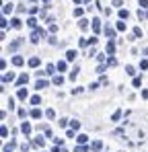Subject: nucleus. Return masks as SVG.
Listing matches in <instances>:
<instances>
[{
	"label": "nucleus",
	"instance_id": "1",
	"mask_svg": "<svg viewBox=\"0 0 148 152\" xmlns=\"http://www.w3.org/2000/svg\"><path fill=\"white\" fill-rule=\"evenodd\" d=\"M39 37H45V29H33L29 41H31V43H39Z\"/></svg>",
	"mask_w": 148,
	"mask_h": 152
},
{
	"label": "nucleus",
	"instance_id": "2",
	"mask_svg": "<svg viewBox=\"0 0 148 152\" xmlns=\"http://www.w3.org/2000/svg\"><path fill=\"white\" fill-rule=\"evenodd\" d=\"M56 70H58L56 64H47V66H45V74H47V76H54V74H56Z\"/></svg>",
	"mask_w": 148,
	"mask_h": 152
},
{
	"label": "nucleus",
	"instance_id": "3",
	"mask_svg": "<svg viewBox=\"0 0 148 152\" xmlns=\"http://www.w3.org/2000/svg\"><path fill=\"white\" fill-rule=\"evenodd\" d=\"M12 10H15V4H12V2H6V4L2 6V14H4V17H6V14H10Z\"/></svg>",
	"mask_w": 148,
	"mask_h": 152
},
{
	"label": "nucleus",
	"instance_id": "4",
	"mask_svg": "<svg viewBox=\"0 0 148 152\" xmlns=\"http://www.w3.org/2000/svg\"><path fill=\"white\" fill-rule=\"evenodd\" d=\"M21 132H23L25 136H29V134H31V123H27V121H23V123H21Z\"/></svg>",
	"mask_w": 148,
	"mask_h": 152
},
{
	"label": "nucleus",
	"instance_id": "5",
	"mask_svg": "<svg viewBox=\"0 0 148 152\" xmlns=\"http://www.w3.org/2000/svg\"><path fill=\"white\" fill-rule=\"evenodd\" d=\"M105 35H107L109 39H115V35H117V29H113V27H105Z\"/></svg>",
	"mask_w": 148,
	"mask_h": 152
},
{
	"label": "nucleus",
	"instance_id": "6",
	"mask_svg": "<svg viewBox=\"0 0 148 152\" xmlns=\"http://www.w3.org/2000/svg\"><path fill=\"white\" fill-rule=\"evenodd\" d=\"M56 66H58V72H66V68H68V60H60Z\"/></svg>",
	"mask_w": 148,
	"mask_h": 152
},
{
	"label": "nucleus",
	"instance_id": "7",
	"mask_svg": "<svg viewBox=\"0 0 148 152\" xmlns=\"http://www.w3.org/2000/svg\"><path fill=\"white\" fill-rule=\"evenodd\" d=\"M47 84H49L47 80H41V78H39V80L35 82V89H37V91H43V89H47Z\"/></svg>",
	"mask_w": 148,
	"mask_h": 152
},
{
	"label": "nucleus",
	"instance_id": "8",
	"mask_svg": "<svg viewBox=\"0 0 148 152\" xmlns=\"http://www.w3.org/2000/svg\"><path fill=\"white\" fill-rule=\"evenodd\" d=\"M76 56H78V52H76V50H68V52H66V60H68V62L76 60Z\"/></svg>",
	"mask_w": 148,
	"mask_h": 152
},
{
	"label": "nucleus",
	"instance_id": "9",
	"mask_svg": "<svg viewBox=\"0 0 148 152\" xmlns=\"http://www.w3.org/2000/svg\"><path fill=\"white\" fill-rule=\"evenodd\" d=\"M27 82H29V76H27V74H21V76L17 78V84H19V86H25Z\"/></svg>",
	"mask_w": 148,
	"mask_h": 152
},
{
	"label": "nucleus",
	"instance_id": "10",
	"mask_svg": "<svg viewBox=\"0 0 148 152\" xmlns=\"http://www.w3.org/2000/svg\"><path fill=\"white\" fill-rule=\"evenodd\" d=\"M101 148H103V142H101V140H95V142L91 144V150H93V152H99Z\"/></svg>",
	"mask_w": 148,
	"mask_h": 152
},
{
	"label": "nucleus",
	"instance_id": "11",
	"mask_svg": "<svg viewBox=\"0 0 148 152\" xmlns=\"http://www.w3.org/2000/svg\"><path fill=\"white\" fill-rule=\"evenodd\" d=\"M107 54H109V56L115 54V41H113V39H109V43H107Z\"/></svg>",
	"mask_w": 148,
	"mask_h": 152
},
{
	"label": "nucleus",
	"instance_id": "12",
	"mask_svg": "<svg viewBox=\"0 0 148 152\" xmlns=\"http://www.w3.org/2000/svg\"><path fill=\"white\" fill-rule=\"evenodd\" d=\"M12 64H15V66H23V64H25V58H23V56H12Z\"/></svg>",
	"mask_w": 148,
	"mask_h": 152
},
{
	"label": "nucleus",
	"instance_id": "13",
	"mask_svg": "<svg viewBox=\"0 0 148 152\" xmlns=\"http://www.w3.org/2000/svg\"><path fill=\"white\" fill-rule=\"evenodd\" d=\"M93 31L101 33V21H99V19H93Z\"/></svg>",
	"mask_w": 148,
	"mask_h": 152
},
{
	"label": "nucleus",
	"instance_id": "14",
	"mask_svg": "<svg viewBox=\"0 0 148 152\" xmlns=\"http://www.w3.org/2000/svg\"><path fill=\"white\" fill-rule=\"evenodd\" d=\"M117 14H119V19H121V21H128V19H130V12H128L126 8H119V12H117Z\"/></svg>",
	"mask_w": 148,
	"mask_h": 152
},
{
	"label": "nucleus",
	"instance_id": "15",
	"mask_svg": "<svg viewBox=\"0 0 148 152\" xmlns=\"http://www.w3.org/2000/svg\"><path fill=\"white\" fill-rule=\"evenodd\" d=\"M27 64H29L31 68H37L39 64H41V60H39V58H29V62H27Z\"/></svg>",
	"mask_w": 148,
	"mask_h": 152
},
{
	"label": "nucleus",
	"instance_id": "16",
	"mask_svg": "<svg viewBox=\"0 0 148 152\" xmlns=\"http://www.w3.org/2000/svg\"><path fill=\"white\" fill-rule=\"evenodd\" d=\"M17 97H19L21 101H25V99H27V97H29V93H27V89H19V93H17Z\"/></svg>",
	"mask_w": 148,
	"mask_h": 152
},
{
	"label": "nucleus",
	"instance_id": "17",
	"mask_svg": "<svg viewBox=\"0 0 148 152\" xmlns=\"http://www.w3.org/2000/svg\"><path fill=\"white\" fill-rule=\"evenodd\" d=\"M21 45H23V39H17V41H12V43H10V52H15V50H19Z\"/></svg>",
	"mask_w": 148,
	"mask_h": 152
},
{
	"label": "nucleus",
	"instance_id": "18",
	"mask_svg": "<svg viewBox=\"0 0 148 152\" xmlns=\"http://www.w3.org/2000/svg\"><path fill=\"white\" fill-rule=\"evenodd\" d=\"M78 72H80V68H78V66H74V70L70 72V76H68V78H70V80H76V76H78Z\"/></svg>",
	"mask_w": 148,
	"mask_h": 152
},
{
	"label": "nucleus",
	"instance_id": "19",
	"mask_svg": "<svg viewBox=\"0 0 148 152\" xmlns=\"http://www.w3.org/2000/svg\"><path fill=\"white\" fill-rule=\"evenodd\" d=\"M52 82H54L56 86H62V84H64V76H62V74H60V76H54V80H52Z\"/></svg>",
	"mask_w": 148,
	"mask_h": 152
},
{
	"label": "nucleus",
	"instance_id": "20",
	"mask_svg": "<svg viewBox=\"0 0 148 152\" xmlns=\"http://www.w3.org/2000/svg\"><path fill=\"white\" fill-rule=\"evenodd\" d=\"M10 23H12V29H21V27H23V21H21V19H12Z\"/></svg>",
	"mask_w": 148,
	"mask_h": 152
},
{
	"label": "nucleus",
	"instance_id": "21",
	"mask_svg": "<svg viewBox=\"0 0 148 152\" xmlns=\"http://www.w3.org/2000/svg\"><path fill=\"white\" fill-rule=\"evenodd\" d=\"M12 80H15V74H12V72H10V74H4V76H2V82H4V84H6V82H12Z\"/></svg>",
	"mask_w": 148,
	"mask_h": 152
},
{
	"label": "nucleus",
	"instance_id": "22",
	"mask_svg": "<svg viewBox=\"0 0 148 152\" xmlns=\"http://www.w3.org/2000/svg\"><path fill=\"white\" fill-rule=\"evenodd\" d=\"M29 101H31V105H35V107H37V105H41V97H37V95H33Z\"/></svg>",
	"mask_w": 148,
	"mask_h": 152
},
{
	"label": "nucleus",
	"instance_id": "23",
	"mask_svg": "<svg viewBox=\"0 0 148 152\" xmlns=\"http://www.w3.org/2000/svg\"><path fill=\"white\" fill-rule=\"evenodd\" d=\"M76 140H78V144H86V142H89V136H84V134H78V136H76Z\"/></svg>",
	"mask_w": 148,
	"mask_h": 152
},
{
	"label": "nucleus",
	"instance_id": "24",
	"mask_svg": "<svg viewBox=\"0 0 148 152\" xmlns=\"http://www.w3.org/2000/svg\"><path fill=\"white\" fill-rule=\"evenodd\" d=\"M27 25H29L31 29H37V21H35L33 17H29V19H27Z\"/></svg>",
	"mask_w": 148,
	"mask_h": 152
},
{
	"label": "nucleus",
	"instance_id": "25",
	"mask_svg": "<svg viewBox=\"0 0 148 152\" xmlns=\"http://www.w3.org/2000/svg\"><path fill=\"white\" fill-rule=\"evenodd\" d=\"M29 115H31L33 119H39V117H41V111H39V109H37V107H35V109H33V111H31Z\"/></svg>",
	"mask_w": 148,
	"mask_h": 152
},
{
	"label": "nucleus",
	"instance_id": "26",
	"mask_svg": "<svg viewBox=\"0 0 148 152\" xmlns=\"http://www.w3.org/2000/svg\"><path fill=\"white\" fill-rule=\"evenodd\" d=\"M43 144H45V140H43V138H35V140H33V146H37V148H41Z\"/></svg>",
	"mask_w": 148,
	"mask_h": 152
},
{
	"label": "nucleus",
	"instance_id": "27",
	"mask_svg": "<svg viewBox=\"0 0 148 152\" xmlns=\"http://www.w3.org/2000/svg\"><path fill=\"white\" fill-rule=\"evenodd\" d=\"M70 127L74 129V132H78V129H80V121H76V119H74V121L70 123Z\"/></svg>",
	"mask_w": 148,
	"mask_h": 152
},
{
	"label": "nucleus",
	"instance_id": "28",
	"mask_svg": "<svg viewBox=\"0 0 148 152\" xmlns=\"http://www.w3.org/2000/svg\"><path fill=\"white\" fill-rule=\"evenodd\" d=\"M115 29H117V31H126V23H123V21L119 19V23L115 25Z\"/></svg>",
	"mask_w": 148,
	"mask_h": 152
},
{
	"label": "nucleus",
	"instance_id": "29",
	"mask_svg": "<svg viewBox=\"0 0 148 152\" xmlns=\"http://www.w3.org/2000/svg\"><path fill=\"white\" fill-rule=\"evenodd\" d=\"M45 117H47V119H54V117H56V111H54V109H47V111H45Z\"/></svg>",
	"mask_w": 148,
	"mask_h": 152
},
{
	"label": "nucleus",
	"instance_id": "30",
	"mask_svg": "<svg viewBox=\"0 0 148 152\" xmlns=\"http://www.w3.org/2000/svg\"><path fill=\"white\" fill-rule=\"evenodd\" d=\"M126 72H128L130 76H136V68H134V66H126Z\"/></svg>",
	"mask_w": 148,
	"mask_h": 152
},
{
	"label": "nucleus",
	"instance_id": "31",
	"mask_svg": "<svg viewBox=\"0 0 148 152\" xmlns=\"http://www.w3.org/2000/svg\"><path fill=\"white\" fill-rule=\"evenodd\" d=\"M111 119H113V121H119V119H121V111L117 109V111H115V113L111 115Z\"/></svg>",
	"mask_w": 148,
	"mask_h": 152
},
{
	"label": "nucleus",
	"instance_id": "32",
	"mask_svg": "<svg viewBox=\"0 0 148 152\" xmlns=\"http://www.w3.org/2000/svg\"><path fill=\"white\" fill-rule=\"evenodd\" d=\"M107 66H117V60L111 56V58H107Z\"/></svg>",
	"mask_w": 148,
	"mask_h": 152
},
{
	"label": "nucleus",
	"instance_id": "33",
	"mask_svg": "<svg viewBox=\"0 0 148 152\" xmlns=\"http://www.w3.org/2000/svg\"><path fill=\"white\" fill-rule=\"evenodd\" d=\"M78 25H80V29H89V21H86V19H80Z\"/></svg>",
	"mask_w": 148,
	"mask_h": 152
},
{
	"label": "nucleus",
	"instance_id": "34",
	"mask_svg": "<svg viewBox=\"0 0 148 152\" xmlns=\"http://www.w3.org/2000/svg\"><path fill=\"white\" fill-rule=\"evenodd\" d=\"M89 148L84 146V144H80V146H76V148H74V152H86Z\"/></svg>",
	"mask_w": 148,
	"mask_h": 152
},
{
	"label": "nucleus",
	"instance_id": "35",
	"mask_svg": "<svg viewBox=\"0 0 148 152\" xmlns=\"http://www.w3.org/2000/svg\"><path fill=\"white\" fill-rule=\"evenodd\" d=\"M82 14H84V10H82V8H76V10H74V17H78V19H82Z\"/></svg>",
	"mask_w": 148,
	"mask_h": 152
},
{
	"label": "nucleus",
	"instance_id": "36",
	"mask_svg": "<svg viewBox=\"0 0 148 152\" xmlns=\"http://www.w3.org/2000/svg\"><path fill=\"white\" fill-rule=\"evenodd\" d=\"M84 89H82V86H76V89H72V95H80Z\"/></svg>",
	"mask_w": 148,
	"mask_h": 152
},
{
	"label": "nucleus",
	"instance_id": "37",
	"mask_svg": "<svg viewBox=\"0 0 148 152\" xmlns=\"http://www.w3.org/2000/svg\"><path fill=\"white\" fill-rule=\"evenodd\" d=\"M146 68H148V60H142L140 62V70H146Z\"/></svg>",
	"mask_w": 148,
	"mask_h": 152
},
{
	"label": "nucleus",
	"instance_id": "38",
	"mask_svg": "<svg viewBox=\"0 0 148 152\" xmlns=\"http://www.w3.org/2000/svg\"><path fill=\"white\" fill-rule=\"evenodd\" d=\"M0 136H2V138H6V136H8V129H6L4 125H2V129H0Z\"/></svg>",
	"mask_w": 148,
	"mask_h": 152
},
{
	"label": "nucleus",
	"instance_id": "39",
	"mask_svg": "<svg viewBox=\"0 0 148 152\" xmlns=\"http://www.w3.org/2000/svg\"><path fill=\"white\" fill-rule=\"evenodd\" d=\"M134 37H142V29H140V27L134 29Z\"/></svg>",
	"mask_w": 148,
	"mask_h": 152
},
{
	"label": "nucleus",
	"instance_id": "40",
	"mask_svg": "<svg viewBox=\"0 0 148 152\" xmlns=\"http://www.w3.org/2000/svg\"><path fill=\"white\" fill-rule=\"evenodd\" d=\"M52 152H68V150H66V148H64V146H56V148H54V150H52Z\"/></svg>",
	"mask_w": 148,
	"mask_h": 152
},
{
	"label": "nucleus",
	"instance_id": "41",
	"mask_svg": "<svg viewBox=\"0 0 148 152\" xmlns=\"http://www.w3.org/2000/svg\"><path fill=\"white\" fill-rule=\"evenodd\" d=\"M56 31H58V25L52 23V25H49V33H56Z\"/></svg>",
	"mask_w": 148,
	"mask_h": 152
},
{
	"label": "nucleus",
	"instance_id": "42",
	"mask_svg": "<svg viewBox=\"0 0 148 152\" xmlns=\"http://www.w3.org/2000/svg\"><path fill=\"white\" fill-rule=\"evenodd\" d=\"M0 27H2V31L6 29V19H4V17H2V19H0Z\"/></svg>",
	"mask_w": 148,
	"mask_h": 152
},
{
	"label": "nucleus",
	"instance_id": "43",
	"mask_svg": "<svg viewBox=\"0 0 148 152\" xmlns=\"http://www.w3.org/2000/svg\"><path fill=\"white\" fill-rule=\"evenodd\" d=\"M68 121H70V119H66V117H62V119H60V125H62V127H66V125H68Z\"/></svg>",
	"mask_w": 148,
	"mask_h": 152
},
{
	"label": "nucleus",
	"instance_id": "44",
	"mask_svg": "<svg viewBox=\"0 0 148 152\" xmlns=\"http://www.w3.org/2000/svg\"><path fill=\"white\" fill-rule=\"evenodd\" d=\"M138 2H140L142 8H148V0H138Z\"/></svg>",
	"mask_w": 148,
	"mask_h": 152
},
{
	"label": "nucleus",
	"instance_id": "45",
	"mask_svg": "<svg viewBox=\"0 0 148 152\" xmlns=\"http://www.w3.org/2000/svg\"><path fill=\"white\" fill-rule=\"evenodd\" d=\"M140 84H142V80H140V78L136 76V78H134V86H140Z\"/></svg>",
	"mask_w": 148,
	"mask_h": 152
},
{
	"label": "nucleus",
	"instance_id": "46",
	"mask_svg": "<svg viewBox=\"0 0 148 152\" xmlns=\"http://www.w3.org/2000/svg\"><path fill=\"white\" fill-rule=\"evenodd\" d=\"M56 146H64V140L62 138H56Z\"/></svg>",
	"mask_w": 148,
	"mask_h": 152
},
{
	"label": "nucleus",
	"instance_id": "47",
	"mask_svg": "<svg viewBox=\"0 0 148 152\" xmlns=\"http://www.w3.org/2000/svg\"><path fill=\"white\" fill-rule=\"evenodd\" d=\"M123 4V0H113V6H121Z\"/></svg>",
	"mask_w": 148,
	"mask_h": 152
},
{
	"label": "nucleus",
	"instance_id": "48",
	"mask_svg": "<svg viewBox=\"0 0 148 152\" xmlns=\"http://www.w3.org/2000/svg\"><path fill=\"white\" fill-rule=\"evenodd\" d=\"M142 99H148V91H146V89L142 91Z\"/></svg>",
	"mask_w": 148,
	"mask_h": 152
},
{
	"label": "nucleus",
	"instance_id": "49",
	"mask_svg": "<svg viewBox=\"0 0 148 152\" xmlns=\"http://www.w3.org/2000/svg\"><path fill=\"white\" fill-rule=\"evenodd\" d=\"M74 2H76V4H80V2H84V0H74Z\"/></svg>",
	"mask_w": 148,
	"mask_h": 152
},
{
	"label": "nucleus",
	"instance_id": "50",
	"mask_svg": "<svg viewBox=\"0 0 148 152\" xmlns=\"http://www.w3.org/2000/svg\"><path fill=\"white\" fill-rule=\"evenodd\" d=\"M144 56H148V47H146V50H144Z\"/></svg>",
	"mask_w": 148,
	"mask_h": 152
},
{
	"label": "nucleus",
	"instance_id": "51",
	"mask_svg": "<svg viewBox=\"0 0 148 152\" xmlns=\"http://www.w3.org/2000/svg\"><path fill=\"white\" fill-rule=\"evenodd\" d=\"M43 2H49V0H43Z\"/></svg>",
	"mask_w": 148,
	"mask_h": 152
}]
</instances>
